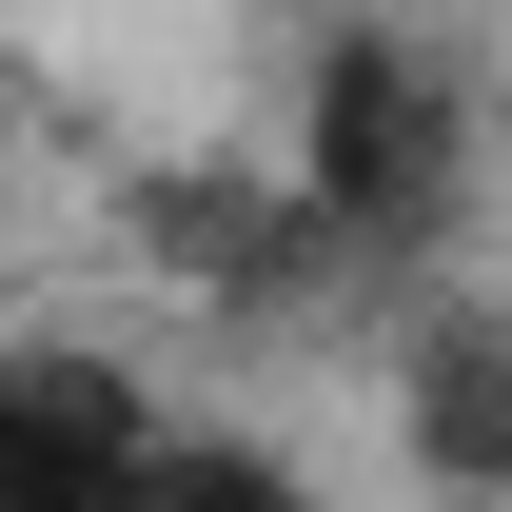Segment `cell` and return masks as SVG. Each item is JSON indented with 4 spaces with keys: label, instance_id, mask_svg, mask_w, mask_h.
Segmentation results:
<instances>
[{
    "label": "cell",
    "instance_id": "cell-2",
    "mask_svg": "<svg viewBox=\"0 0 512 512\" xmlns=\"http://www.w3.org/2000/svg\"><path fill=\"white\" fill-rule=\"evenodd\" d=\"M178 473L276 493V453H256V434H197L158 375L79 355V335H0V512H99V493H178Z\"/></svg>",
    "mask_w": 512,
    "mask_h": 512
},
{
    "label": "cell",
    "instance_id": "cell-3",
    "mask_svg": "<svg viewBox=\"0 0 512 512\" xmlns=\"http://www.w3.org/2000/svg\"><path fill=\"white\" fill-rule=\"evenodd\" d=\"M394 453H414L434 493H512V296H414Z\"/></svg>",
    "mask_w": 512,
    "mask_h": 512
},
{
    "label": "cell",
    "instance_id": "cell-1",
    "mask_svg": "<svg viewBox=\"0 0 512 512\" xmlns=\"http://www.w3.org/2000/svg\"><path fill=\"white\" fill-rule=\"evenodd\" d=\"M473 217V40L434 0H355L296 40V237L316 276H414Z\"/></svg>",
    "mask_w": 512,
    "mask_h": 512
}]
</instances>
